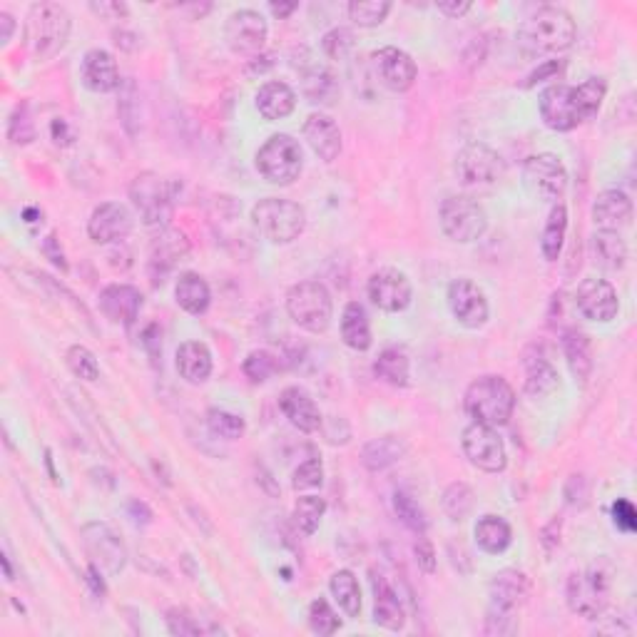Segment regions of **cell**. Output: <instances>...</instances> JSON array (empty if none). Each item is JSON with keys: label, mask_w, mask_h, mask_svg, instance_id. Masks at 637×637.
Listing matches in <instances>:
<instances>
[{"label": "cell", "mask_w": 637, "mask_h": 637, "mask_svg": "<svg viewBox=\"0 0 637 637\" xmlns=\"http://www.w3.org/2000/svg\"><path fill=\"white\" fill-rule=\"evenodd\" d=\"M575 28L573 15L558 5H543L528 15L518 28V45L528 58H550L573 48Z\"/></svg>", "instance_id": "cell-1"}, {"label": "cell", "mask_w": 637, "mask_h": 637, "mask_svg": "<svg viewBox=\"0 0 637 637\" xmlns=\"http://www.w3.org/2000/svg\"><path fill=\"white\" fill-rule=\"evenodd\" d=\"M73 18L60 3H35L25 15V45L35 60H50L68 45Z\"/></svg>", "instance_id": "cell-2"}, {"label": "cell", "mask_w": 637, "mask_h": 637, "mask_svg": "<svg viewBox=\"0 0 637 637\" xmlns=\"http://www.w3.org/2000/svg\"><path fill=\"white\" fill-rule=\"evenodd\" d=\"M463 409L471 416L473 424L506 426L516 409V391L503 376L488 374L473 381L463 396Z\"/></svg>", "instance_id": "cell-3"}, {"label": "cell", "mask_w": 637, "mask_h": 637, "mask_svg": "<svg viewBox=\"0 0 637 637\" xmlns=\"http://www.w3.org/2000/svg\"><path fill=\"white\" fill-rule=\"evenodd\" d=\"M610 590H613V568L595 563L590 568L570 573L565 598L575 615L585 620H598L608 610Z\"/></svg>", "instance_id": "cell-4"}, {"label": "cell", "mask_w": 637, "mask_h": 637, "mask_svg": "<svg viewBox=\"0 0 637 637\" xmlns=\"http://www.w3.org/2000/svg\"><path fill=\"white\" fill-rule=\"evenodd\" d=\"M252 224L272 244H289L302 237L307 227V212L299 202L264 197L252 207Z\"/></svg>", "instance_id": "cell-5"}, {"label": "cell", "mask_w": 637, "mask_h": 637, "mask_svg": "<svg viewBox=\"0 0 637 637\" xmlns=\"http://www.w3.org/2000/svg\"><path fill=\"white\" fill-rule=\"evenodd\" d=\"M254 165H257L259 175L267 182L279 187L294 185L299 180L304 170V152L299 140H294L292 135H272L262 147L257 150L254 157Z\"/></svg>", "instance_id": "cell-6"}, {"label": "cell", "mask_w": 637, "mask_h": 637, "mask_svg": "<svg viewBox=\"0 0 637 637\" xmlns=\"http://www.w3.org/2000/svg\"><path fill=\"white\" fill-rule=\"evenodd\" d=\"M287 312L299 329L309 331V334H324L334 319V302L324 284L307 279L289 289Z\"/></svg>", "instance_id": "cell-7"}, {"label": "cell", "mask_w": 637, "mask_h": 637, "mask_svg": "<svg viewBox=\"0 0 637 637\" xmlns=\"http://www.w3.org/2000/svg\"><path fill=\"white\" fill-rule=\"evenodd\" d=\"M130 200L145 227H167L175 212V190L157 172H140L132 180Z\"/></svg>", "instance_id": "cell-8"}, {"label": "cell", "mask_w": 637, "mask_h": 637, "mask_svg": "<svg viewBox=\"0 0 637 637\" xmlns=\"http://www.w3.org/2000/svg\"><path fill=\"white\" fill-rule=\"evenodd\" d=\"M438 219H441V229L446 232V237L461 244L476 242L488 229L486 210L468 195L446 197L438 210Z\"/></svg>", "instance_id": "cell-9"}, {"label": "cell", "mask_w": 637, "mask_h": 637, "mask_svg": "<svg viewBox=\"0 0 637 637\" xmlns=\"http://www.w3.org/2000/svg\"><path fill=\"white\" fill-rule=\"evenodd\" d=\"M267 35V20L252 8L234 10L224 23V43L239 58H257L267 45Z\"/></svg>", "instance_id": "cell-10"}, {"label": "cell", "mask_w": 637, "mask_h": 637, "mask_svg": "<svg viewBox=\"0 0 637 637\" xmlns=\"http://www.w3.org/2000/svg\"><path fill=\"white\" fill-rule=\"evenodd\" d=\"M523 180L538 200L553 202V205H558V200L568 190V170H565L563 160L553 152H540V155L528 157L526 165H523Z\"/></svg>", "instance_id": "cell-11"}, {"label": "cell", "mask_w": 637, "mask_h": 637, "mask_svg": "<svg viewBox=\"0 0 637 637\" xmlns=\"http://www.w3.org/2000/svg\"><path fill=\"white\" fill-rule=\"evenodd\" d=\"M83 545L90 555V563L107 575V578H115L125 570L127 565V548L120 540V535L112 531L107 523H88L83 526Z\"/></svg>", "instance_id": "cell-12"}, {"label": "cell", "mask_w": 637, "mask_h": 637, "mask_svg": "<svg viewBox=\"0 0 637 637\" xmlns=\"http://www.w3.org/2000/svg\"><path fill=\"white\" fill-rule=\"evenodd\" d=\"M463 453L476 468L486 473H503L508 466V451L503 438L493 426L471 424L461 438Z\"/></svg>", "instance_id": "cell-13"}, {"label": "cell", "mask_w": 637, "mask_h": 637, "mask_svg": "<svg viewBox=\"0 0 637 637\" xmlns=\"http://www.w3.org/2000/svg\"><path fill=\"white\" fill-rule=\"evenodd\" d=\"M538 110L543 125L555 132H570L585 122L573 85L555 83L545 88L538 98Z\"/></svg>", "instance_id": "cell-14"}, {"label": "cell", "mask_w": 637, "mask_h": 637, "mask_svg": "<svg viewBox=\"0 0 637 637\" xmlns=\"http://www.w3.org/2000/svg\"><path fill=\"white\" fill-rule=\"evenodd\" d=\"M456 175L466 187L491 185L503 175V160L486 142H471L456 155Z\"/></svg>", "instance_id": "cell-15"}, {"label": "cell", "mask_w": 637, "mask_h": 637, "mask_svg": "<svg viewBox=\"0 0 637 637\" xmlns=\"http://www.w3.org/2000/svg\"><path fill=\"white\" fill-rule=\"evenodd\" d=\"M366 292H369L374 307L389 314L404 312V309H409L411 299H414V287H411L409 277L394 267H384L371 274Z\"/></svg>", "instance_id": "cell-16"}, {"label": "cell", "mask_w": 637, "mask_h": 637, "mask_svg": "<svg viewBox=\"0 0 637 637\" xmlns=\"http://www.w3.org/2000/svg\"><path fill=\"white\" fill-rule=\"evenodd\" d=\"M448 307H451V314L458 319V324L466 326V329H481L491 317L483 289L466 277L451 282V287H448Z\"/></svg>", "instance_id": "cell-17"}, {"label": "cell", "mask_w": 637, "mask_h": 637, "mask_svg": "<svg viewBox=\"0 0 637 637\" xmlns=\"http://www.w3.org/2000/svg\"><path fill=\"white\" fill-rule=\"evenodd\" d=\"M371 65H374L379 83L386 90H391V93H406V90H411L416 83V75H419L414 58L406 50L394 48V45L376 50L371 55Z\"/></svg>", "instance_id": "cell-18"}, {"label": "cell", "mask_w": 637, "mask_h": 637, "mask_svg": "<svg viewBox=\"0 0 637 637\" xmlns=\"http://www.w3.org/2000/svg\"><path fill=\"white\" fill-rule=\"evenodd\" d=\"M575 307L590 321H613L620 312V299L613 284L608 279L590 277L575 292Z\"/></svg>", "instance_id": "cell-19"}, {"label": "cell", "mask_w": 637, "mask_h": 637, "mask_svg": "<svg viewBox=\"0 0 637 637\" xmlns=\"http://www.w3.org/2000/svg\"><path fill=\"white\" fill-rule=\"evenodd\" d=\"M135 227L132 212L120 202H103L90 214L88 234L95 244L122 242Z\"/></svg>", "instance_id": "cell-20"}, {"label": "cell", "mask_w": 637, "mask_h": 637, "mask_svg": "<svg viewBox=\"0 0 637 637\" xmlns=\"http://www.w3.org/2000/svg\"><path fill=\"white\" fill-rule=\"evenodd\" d=\"M488 595H491V608L488 610H501V613L516 615V610L521 608L528 600V595H531L528 575L516 568L501 570V573L493 575Z\"/></svg>", "instance_id": "cell-21"}, {"label": "cell", "mask_w": 637, "mask_h": 637, "mask_svg": "<svg viewBox=\"0 0 637 637\" xmlns=\"http://www.w3.org/2000/svg\"><path fill=\"white\" fill-rule=\"evenodd\" d=\"M80 80L90 93H112L120 88V70L115 58L103 48H93L83 55L80 63Z\"/></svg>", "instance_id": "cell-22"}, {"label": "cell", "mask_w": 637, "mask_h": 637, "mask_svg": "<svg viewBox=\"0 0 637 637\" xmlns=\"http://www.w3.org/2000/svg\"><path fill=\"white\" fill-rule=\"evenodd\" d=\"M142 292L132 284H110L100 292V312L115 324L132 326L140 317Z\"/></svg>", "instance_id": "cell-23"}, {"label": "cell", "mask_w": 637, "mask_h": 637, "mask_svg": "<svg viewBox=\"0 0 637 637\" xmlns=\"http://www.w3.org/2000/svg\"><path fill=\"white\" fill-rule=\"evenodd\" d=\"M302 135L319 160L334 162L341 155V145L344 142H341V130L334 117L324 115V112H314L304 122Z\"/></svg>", "instance_id": "cell-24"}, {"label": "cell", "mask_w": 637, "mask_h": 637, "mask_svg": "<svg viewBox=\"0 0 637 637\" xmlns=\"http://www.w3.org/2000/svg\"><path fill=\"white\" fill-rule=\"evenodd\" d=\"M633 200L623 190H605L593 202V222L605 232H620L633 224Z\"/></svg>", "instance_id": "cell-25"}, {"label": "cell", "mask_w": 637, "mask_h": 637, "mask_svg": "<svg viewBox=\"0 0 637 637\" xmlns=\"http://www.w3.org/2000/svg\"><path fill=\"white\" fill-rule=\"evenodd\" d=\"M190 254V242L182 232L177 229H165L160 237L152 244L150 254V274L152 282L162 284L165 282V274H170L175 269V264H180L182 259Z\"/></svg>", "instance_id": "cell-26"}, {"label": "cell", "mask_w": 637, "mask_h": 637, "mask_svg": "<svg viewBox=\"0 0 637 637\" xmlns=\"http://www.w3.org/2000/svg\"><path fill=\"white\" fill-rule=\"evenodd\" d=\"M279 409L287 416L289 424L299 428L302 433L319 431L321 424H324L317 401H314L302 386H287V389L279 394Z\"/></svg>", "instance_id": "cell-27"}, {"label": "cell", "mask_w": 637, "mask_h": 637, "mask_svg": "<svg viewBox=\"0 0 637 637\" xmlns=\"http://www.w3.org/2000/svg\"><path fill=\"white\" fill-rule=\"evenodd\" d=\"M371 590H374V623L381 628L399 633L406 625L404 605H401L399 595L391 588L389 580L384 575L371 573Z\"/></svg>", "instance_id": "cell-28"}, {"label": "cell", "mask_w": 637, "mask_h": 637, "mask_svg": "<svg viewBox=\"0 0 637 637\" xmlns=\"http://www.w3.org/2000/svg\"><path fill=\"white\" fill-rule=\"evenodd\" d=\"M254 105H257L259 115L264 120L277 122L292 115L294 107H297V93L287 83H282V80H269V83H264L257 90Z\"/></svg>", "instance_id": "cell-29"}, {"label": "cell", "mask_w": 637, "mask_h": 637, "mask_svg": "<svg viewBox=\"0 0 637 637\" xmlns=\"http://www.w3.org/2000/svg\"><path fill=\"white\" fill-rule=\"evenodd\" d=\"M177 374L187 381V384H205L212 376V351L210 346L202 341H185L177 349Z\"/></svg>", "instance_id": "cell-30"}, {"label": "cell", "mask_w": 637, "mask_h": 637, "mask_svg": "<svg viewBox=\"0 0 637 637\" xmlns=\"http://www.w3.org/2000/svg\"><path fill=\"white\" fill-rule=\"evenodd\" d=\"M409 446L401 436H379L371 438L364 448H361V463H364L366 471L381 473L386 468L396 466L401 458L406 456Z\"/></svg>", "instance_id": "cell-31"}, {"label": "cell", "mask_w": 637, "mask_h": 637, "mask_svg": "<svg viewBox=\"0 0 637 637\" xmlns=\"http://www.w3.org/2000/svg\"><path fill=\"white\" fill-rule=\"evenodd\" d=\"M175 302L185 309L187 314H205L210 309L212 302V292L210 284L205 282V277H200L197 272H185L177 277L175 284Z\"/></svg>", "instance_id": "cell-32"}, {"label": "cell", "mask_w": 637, "mask_h": 637, "mask_svg": "<svg viewBox=\"0 0 637 637\" xmlns=\"http://www.w3.org/2000/svg\"><path fill=\"white\" fill-rule=\"evenodd\" d=\"M341 341L354 351L371 349V324L366 309L359 302H349L341 314Z\"/></svg>", "instance_id": "cell-33"}, {"label": "cell", "mask_w": 637, "mask_h": 637, "mask_svg": "<svg viewBox=\"0 0 637 637\" xmlns=\"http://www.w3.org/2000/svg\"><path fill=\"white\" fill-rule=\"evenodd\" d=\"M473 535H476L478 548L486 550V553L491 555L506 553L508 545L513 543V531L511 526H508V521L501 516H493V513L478 518L476 528H473Z\"/></svg>", "instance_id": "cell-34"}, {"label": "cell", "mask_w": 637, "mask_h": 637, "mask_svg": "<svg viewBox=\"0 0 637 637\" xmlns=\"http://www.w3.org/2000/svg\"><path fill=\"white\" fill-rule=\"evenodd\" d=\"M565 232H568V210L558 202L550 207L543 234H540V252H543L545 262H558L565 244Z\"/></svg>", "instance_id": "cell-35"}, {"label": "cell", "mask_w": 637, "mask_h": 637, "mask_svg": "<svg viewBox=\"0 0 637 637\" xmlns=\"http://www.w3.org/2000/svg\"><path fill=\"white\" fill-rule=\"evenodd\" d=\"M593 252H595V262L603 269H610V272H618V269L625 267L628 262V244L620 237V232H605V229H598L593 234Z\"/></svg>", "instance_id": "cell-36"}, {"label": "cell", "mask_w": 637, "mask_h": 637, "mask_svg": "<svg viewBox=\"0 0 637 637\" xmlns=\"http://www.w3.org/2000/svg\"><path fill=\"white\" fill-rule=\"evenodd\" d=\"M563 351L568 359L570 371L578 381H588L590 371H593V351H590V341L583 331L570 329L563 334Z\"/></svg>", "instance_id": "cell-37"}, {"label": "cell", "mask_w": 637, "mask_h": 637, "mask_svg": "<svg viewBox=\"0 0 637 637\" xmlns=\"http://www.w3.org/2000/svg\"><path fill=\"white\" fill-rule=\"evenodd\" d=\"M374 374L376 379L404 389V386H409V379H411L409 356H406L401 349H396V346H389V349L381 351L379 359H376Z\"/></svg>", "instance_id": "cell-38"}, {"label": "cell", "mask_w": 637, "mask_h": 637, "mask_svg": "<svg viewBox=\"0 0 637 637\" xmlns=\"http://www.w3.org/2000/svg\"><path fill=\"white\" fill-rule=\"evenodd\" d=\"M329 590L339 608L344 610L349 618H359L361 613V588L359 580L351 570H336L329 580Z\"/></svg>", "instance_id": "cell-39"}, {"label": "cell", "mask_w": 637, "mask_h": 637, "mask_svg": "<svg viewBox=\"0 0 637 637\" xmlns=\"http://www.w3.org/2000/svg\"><path fill=\"white\" fill-rule=\"evenodd\" d=\"M558 389V371L545 359L528 361L526 369V394L531 399H545Z\"/></svg>", "instance_id": "cell-40"}, {"label": "cell", "mask_w": 637, "mask_h": 637, "mask_svg": "<svg viewBox=\"0 0 637 637\" xmlns=\"http://www.w3.org/2000/svg\"><path fill=\"white\" fill-rule=\"evenodd\" d=\"M441 503H443V511H446V516L451 518V521L458 523L473 511V506H476V496H473V488L468 486V483L456 481V483H451L446 491H443Z\"/></svg>", "instance_id": "cell-41"}, {"label": "cell", "mask_w": 637, "mask_h": 637, "mask_svg": "<svg viewBox=\"0 0 637 637\" xmlns=\"http://www.w3.org/2000/svg\"><path fill=\"white\" fill-rule=\"evenodd\" d=\"M346 10L359 28H376L391 13V3L389 0H351Z\"/></svg>", "instance_id": "cell-42"}, {"label": "cell", "mask_w": 637, "mask_h": 637, "mask_svg": "<svg viewBox=\"0 0 637 637\" xmlns=\"http://www.w3.org/2000/svg\"><path fill=\"white\" fill-rule=\"evenodd\" d=\"M326 513V501L319 496H302L294 503V523L304 535L317 533L321 518Z\"/></svg>", "instance_id": "cell-43"}, {"label": "cell", "mask_w": 637, "mask_h": 637, "mask_svg": "<svg viewBox=\"0 0 637 637\" xmlns=\"http://www.w3.org/2000/svg\"><path fill=\"white\" fill-rule=\"evenodd\" d=\"M207 428H210L217 438H224V441H237V438H242L244 431H247V424H244L242 416L232 414V411L210 409L207 411Z\"/></svg>", "instance_id": "cell-44"}, {"label": "cell", "mask_w": 637, "mask_h": 637, "mask_svg": "<svg viewBox=\"0 0 637 637\" xmlns=\"http://www.w3.org/2000/svg\"><path fill=\"white\" fill-rule=\"evenodd\" d=\"M65 364H68V369L73 371L78 379H83V381H98L100 379V364L88 346H83V344L70 346L68 354H65Z\"/></svg>", "instance_id": "cell-45"}, {"label": "cell", "mask_w": 637, "mask_h": 637, "mask_svg": "<svg viewBox=\"0 0 637 637\" xmlns=\"http://www.w3.org/2000/svg\"><path fill=\"white\" fill-rule=\"evenodd\" d=\"M394 511L396 516H399V521L404 523L409 531H414L416 535H426V513L424 508L419 506V503L414 501V498L409 496V493L399 491L394 496Z\"/></svg>", "instance_id": "cell-46"}, {"label": "cell", "mask_w": 637, "mask_h": 637, "mask_svg": "<svg viewBox=\"0 0 637 637\" xmlns=\"http://www.w3.org/2000/svg\"><path fill=\"white\" fill-rule=\"evenodd\" d=\"M309 628H312L314 635H321V637L334 635L336 630L341 628L339 615L334 613L329 600L317 598L312 605H309Z\"/></svg>", "instance_id": "cell-47"}, {"label": "cell", "mask_w": 637, "mask_h": 637, "mask_svg": "<svg viewBox=\"0 0 637 637\" xmlns=\"http://www.w3.org/2000/svg\"><path fill=\"white\" fill-rule=\"evenodd\" d=\"M242 371L252 384H262V381H267L269 376L277 371V359H274V354H269L267 349H257L252 351V354H247Z\"/></svg>", "instance_id": "cell-48"}, {"label": "cell", "mask_w": 637, "mask_h": 637, "mask_svg": "<svg viewBox=\"0 0 637 637\" xmlns=\"http://www.w3.org/2000/svg\"><path fill=\"white\" fill-rule=\"evenodd\" d=\"M324 483V466L319 458H309V461L299 463L292 473V488L294 491H309V488H319Z\"/></svg>", "instance_id": "cell-49"}, {"label": "cell", "mask_w": 637, "mask_h": 637, "mask_svg": "<svg viewBox=\"0 0 637 637\" xmlns=\"http://www.w3.org/2000/svg\"><path fill=\"white\" fill-rule=\"evenodd\" d=\"M8 137L13 145H28V142L35 140V125L33 120H30V110L25 103L13 112V117H10Z\"/></svg>", "instance_id": "cell-50"}, {"label": "cell", "mask_w": 637, "mask_h": 637, "mask_svg": "<svg viewBox=\"0 0 637 637\" xmlns=\"http://www.w3.org/2000/svg\"><path fill=\"white\" fill-rule=\"evenodd\" d=\"M321 48H324V53L329 55L331 60H341L349 55L351 48H354V35L346 28H334L321 38Z\"/></svg>", "instance_id": "cell-51"}, {"label": "cell", "mask_w": 637, "mask_h": 637, "mask_svg": "<svg viewBox=\"0 0 637 637\" xmlns=\"http://www.w3.org/2000/svg\"><path fill=\"white\" fill-rule=\"evenodd\" d=\"M167 630H170L172 635L177 637H195V635H202L205 630H202V625L197 623L195 618H192L190 613H187L185 608H170L167 610Z\"/></svg>", "instance_id": "cell-52"}, {"label": "cell", "mask_w": 637, "mask_h": 637, "mask_svg": "<svg viewBox=\"0 0 637 637\" xmlns=\"http://www.w3.org/2000/svg\"><path fill=\"white\" fill-rule=\"evenodd\" d=\"M518 620L513 613H501V610H488L486 615V635L508 637L516 635Z\"/></svg>", "instance_id": "cell-53"}, {"label": "cell", "mask_w": 637, "mask_h": 637, "mask_svg": "<svg viewBox=\"0 0 637 637\" xmlns=\"http://www.w3.org/2000/svg\"><path fill=\"white\" fill-rule=\"evenodd\" d=\"M613 521L623 533L637 531V513H635V506L628 501V498H618V501L613 503Z\"/></svg>", "instance_id": "cell-54"}, {"label": "cell", "mask_w": 637, "mask_h": 637, "mask_svg": "<svg viewBox=\"0 0 637 637\" xmlns=\"http://www.w3.org/2000/svg\"><path fill=\"white\" fill-rule=\"evenodd\" d=\"M414 553H416V563H419V568L424 570V573L428 575L436 573V553H433V545L428 543L424 535H419V540H416Z\"/></svg>", "instance_id": "cell-55"}, {"label": "cell", "mask_w": 637, "mask_h": 637, "mask_svg": "<svg viewBox=\"0 0 637 637\" xmlns=\"http://www.w3.org/2000/svg\"><path fill=\"white\" fill-rule=\"evenodd\" d=\"M563 70V60H545L543 65H538V70L531 73V78L526 80V88H533V85L545 83L548 78H555V75Z\"/></svg>", "instance_id": "cell-56"}, {"label": "cell", "mask_w": 637, "mask_h": 637, "mask_svg": "<svg viewBox=\"0 0 637 637\" xmlns=\"http://www.w3.org/2000/svg\"><path fill=\"white\" fill-rule=\"evenodd\" d=\"M142 344H145V349L150 351V359L157 364V359H160L162 354V346H160V329H157L155 324L147 326V331L142 334Z\"/></svg>", "instance_id": "cell-57"}, {"label": "cell", "mask_w": 637, "mask_h": 637, "mask_svg": "<svg viewBox=\"0 0 637 637\" xmlns=\"http://www.w3.org/2000/svg\"><path fill=\"white\" fill-rule=\"evenodd\" d=\"M438 13L448 15V18H461V15H466L468 10L473 8L468 0H443V3L436 5Z\"/></svg>", "instance_id": "cell-58"}, {"label": "cell", "mask_w": 637, "mask_h": 637, "mask_svg": "<svg viewBox=\"0 0 637 637\" xmlns=\"http://www.w3.org/2000/svg\"><path fill=\"white\" fill-rule=\"evenodd\" d=\"M43 252L48 254L50 257V262L55 264V267H60L65 272V269H68V262H65V257H63V249H58V239H55V234H50L48 239H45L43 242Z\"/></svg>", "instance_id": "cell-59"}, {"label": "cell", "mask_w": 637, "mask_h": 637, "mask_svg": "<svg viewBox=\"0 0 637 637\" xmlns=\"http://www.w3.org/2000/svg\"><path fill=\"white\" fill-rule=\"evenodd\" d=\"M0 28H3V33H0V43L8 45L10 38H13V30H15V20L10 13H0Z\"/></svg>", "instance_id": "cell-60"}, {"label": "cell", "mask_w": 637, "mask_h": 637, "mask_svg": "<svg viewBox=\"0 0 637 637\" xmlns=\"http://www.w3.org/2000/svg\"><path fill=\"white\" fill-rule=\"evenodd\" d=\"M299 8V3H269V13L274 15V18H279V20H284V18H289V15L294 13V10Z\"/></svg>", "instance_id": "cell-61"}, {"label": "cell", "mask_w": 637, "mask_h": 637, "mask_svg": "<svg viewBox=\"0 0 637 637\" xmlns=\"http://www.w3.org/2000/svg\"><path fill=\"white\" fill-rule=\"evenodd\" d=\"M93 10L95 13H103V15H110V13L125 15L127 13V8L122 3H100V5H93Z\"/></svg>", "instance_id": "cell-62"}, {"label": "cell", "mask_w": 637, "mask_h": 637, "mask_svg": "<svg viewBox=\"0 0 637 637\" xmlns=\"http://www.w3.org/2000/svg\"><path fill=\"white\" fill-rule=\"evenodd\" d=\"M3 568H5V578H8V580H13V570H10L8 555H3Z\"/></svg>", "instance_id": "cell-63"}]
</instances>
